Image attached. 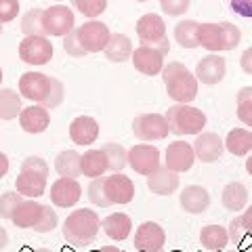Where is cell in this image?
Returning a JSON list of instances; mask_svg holds the SVG:
<instances>
[{
    "instance_id": "obj_1",
    "label": "cell",
    "mask_w": 252,
    "mask_h": 252,
    "mask_svg": "<svg viewBox=\"0 0 252 252\" xmlns=\"http://www.w3.org/2000/svg\"><path fill=\"white\" fill-rule=\"evenodd\" d=\"M162 80L166 93L177 103H191L198 97V78L179 61H170L162 69Z\"/></svg>"
},
{
    "instance_id": "obj_2",
    "label": "cell",
    "mask_w": 252,
    "mask_h": 252,
    "mask_svg": "<svg viewBox=\"0 0 252 252\" xmlns=\"http://www.w3.org/2000/svg\"><path fill=\"white\" fill-rule=\"evenodd\" d=\"M99 229H101V219L97 212L89 208L69 212L67 219L63 220V238L72 246H84V244L94 242Z\"/></svg>"
},
{
    "instance_id": "obj_3",
    "label": "cell",
    "mask_w": 252,
    "mask_h": 252,
    "mask_svg": "<svg viewBox=\"0 0 252 252\" xmlns=\"http://www.w3.org/2000/svg\"><path fill=\"white\" fill-rule=\"evenodd\" d=\"M46 177H49V164L40 156H30L23 160L19 177L15 179V191L23 198L36 200L46 191Z\"/></svg>"
},
{
    "instance_id": "obj_4",
    "label": "cell",
    "mask_w": 252,
    "mask_h": 252,
    "mask_svg": "<svg viewBox=\"0 0 252 252\" xmlns=\"http://www.w3.org/2000/svg\"><path fill=\"white\" fill-rule=\"evenodd\" d=\"M200 46H204L210 53H223L233 51L242 40L240 28L231 21L220 23H200Z\"/></svg>"
},
{
    "instance_id": "obj_5",
    "label": "cell",
    "mask_w": 252,
    "mask_h": 252,
    "mask_svg": "<svg viewBox=\"0 0 252 252\" xmlns=\"http://www.w3.org/2000/svg\"><path fill=\"white\" fill-rule=\"evenodd\" d=\"M166 120L170 126V132H175L179 137L200 135L204 130V126H206V114L189 103H177L168 107Z\"/></svg>"
},
{
    "instance_id": "obj_6",
    "label": "cell",
    "mask_w": 252,
    "mask_h": 252,
    "mask_svg": "<svg viewBox=\"0 0 252 252\" xmlns=\"http://www.w3.org/2000/svg\"><path fill=\"white\" fill-rule=\"evenodd\" d=\"M55 84H57V78H51L40 72H26L19 78V94L32 103L51 109V93Z\"/></svg>"
},
{
    "instance_id": "obj_7",
    "label": "cell",
    "mask_w": 252,
    "mask_h": 252,
    "mask_svg": "<svg viewBox=\"0 0 252 252\" xmlns=\"http://www.w3.org/2000/svg\"><path fill=\"white\" fill-rule=\"evenodd\" d=\"M132 132L139 141L152 143V141H162L168 137L170 126L166 116L162 114H141L132 120Z\"/></svg>"
},
{
    "instance_id": "obj_8",
    "label": "cell",
    "mask_w": 252,
    "mask_h": 252,
    "mask_svg": "<svg viewBox=\"0 0 252 252\" xmlns=\"http://www.w3.org/2000/svg\"><path fill=\"white\" fill-rule=\"evenodd\" d=\"M19 59L28 65H46L53 59V42L49 36H26L19 42Z\"/></svg>"
},
{
    "instance_id": "obj_9",
    "label": "cell",
    "mask_w": 252,
    "mask_h": 252,
    "mask_svg": "<svg viewBox=\"0 0 252 252\" xmlns=\"http://www.w3.org/2000/svg\"><path fill=\"white\" fill-rule=\"evenodd\" d=\"M76 34H78V40H80L82 49L86 53H99V51H105V46L112 38V32L105 26L103 21H97V19H91L82 23V26L76 28Z\"/></svg>"
},
{
    "instance_id": "obj_10",
    "label": "cell",
    "mask_w": 252,
    "mask_h": 252,
    "mask_svg": "<svg viewBox=\"0 0 252 252\" xmlns=\"http://www.w3.org/2000/svg\"><path fill=\"white\" fill-rule=\"evenodd\" d=\"M128 166L143 177H149L162 166L160 149L152 143H137L128 149Z\"/></svg>"
},
{
    "instance_id": "obj_11",
    "label": "cell",
    "mask_w": 252,
    "mask_h": 252,
    "mask_svg": "<svg viewBox=\"0 0 252 252\" xmlns=\"http://www.w3.org/2000/svg\"><path fill=\"white\" fill-rule=\"evenodd\" d=\"M42 23L46 36L65 38L74 30V13L65 4H55L51 9H44Z\"/></svg>"
},
{
    "instance_id": "obj_12",
    "label": "cell",
    "mask_w": 252,
    "mask_h": 252,
    "mask_svg": "<svg viewBox=\"0 0 252 252\" xmlns=\"http://www.w3.org/2000/svg\"><path fill=\"white\" fill-rule=\"evenodd\" d=\"M132 65L143 76H158L164 69V53L152 44H141L132 51Z\"/></svg>"
},
{
    "instance_id": "obj_13",
    "label": "cell",
    "mask_w": 252,
    "mask_h": 252,
    "mask_svg": "<svg viewBox=\"0 0 252 252\" xmlns=\"http://www.w3.org/2000/svg\"><path fill=\"white\" fill-rule=\"evenodd\" d=\"M166 244V233L154 220L141 223L135 231V248L139 252H162Z\"/></svg>"
},
{
    "instance_id": "obj_14",
    "label": "cell",
    "mask_w": 252,
    "mask_h": 252,
    "mask_svg": "<svg viewBox=\"0 0 252 252\" xmlns=\"http://www.w3.org/2000/svg\"><path fill=\"white\" fill-rule=\"evenodd\" d=\"M82 198V187L76 179L59 177L51 185V202L57 208H72Z\"/></svg>"
},
{
    "instance_id": "obj_15",
    "label": "cell",
    "mask_w": 252,
    "mask_h": 252,
    "mask_svg": "<svg viewBox=\"0 0 252 252\" xmlns=\"http://www.w3.org/2000/svg\"><path fill=\"white\" fill-rule=\"evenodd\" d=\"M198 160L193 152V145L185 143V141H175L166 147V154H164V166L175 170V172H187L193 166V162Z\"/></svg>"
},
{
    "instance_id": "obj_16",
    "label": "cell",
    "mask_w": 252,
    "mask_h": 252,
    "mask_svg": "<svg viewBox=\"0 0 252 252\" xmlns=\"http://www.w3.org/2000/svg\"><path fill=\"white\" fill-rule=\"evenodd\" d=\"M103 187L112 204H128L135 198V183L122 172H112L109 177H103Z\"/></svg>"
},
{
    "instance_id": "obj_17",
    "label": "cell",
    "mask_w": 252,
    "mask_h": 252,
    "mask_svg": "<svg viewBox=\"0 0 252 252\" xmlns=\"http://www.w3.org/2000/svg\"><path fill=\"white\" fill-rule=\"evenodd\" d=\"M225 72H227V63L219 53L206 55V57H202V61H198V65H195V78H198V82L208 84V86L223 82Z\"/></svg>"
},
{
    "instance_id": "obj_18",
    "label": "cell",
    "mask_w": 252,
    "mask_h": 252,
    "mask_svg": "<svg viewBox=\"0 0 252 252\" xmlns=\"http://www.w3.org/2000/svg\"><path fill=\"white\" fill-rule=\"evenodd\" d=\"M223 149H225V141L220 139L217 132H200L193 141V152L195 158L200 162H217L220 156H223Z\"/></svg>"
},
{
    "instance_id": "obj_19",
    "label": "cell",
    "mask_w": 252,
    "mask_h": 252,
    "mask_svg": "<svg viewBox=\"0 0 252 252\" xmlns=\"http://www.w3.org/2000/svg\"><path fill=\"white\" fill-rule=\"evenodd\" d=\"M137 36L141 44H158L160 40L166 38V23L160 15L147 13L137 21Z\"/></svg>"
},
{
    "instance_id": "obj_20",
    "label": "cell",
    "mask_w": 252,
    "mask_h": 252,
    "mask_svg": "<svg viewBox=\"0 0 252 252\" xmlns=\"http://www.w3.org/2000/svg\"><path fill=\"white\" fill-rule=\"evenodd\" d=\"M19 124L21 128L30 132V135H40L49 128L51 124V114L44 105H38V103H32L30 107H23L21 114H19Z\"/></svg>"
},
{
    "instance_id": "obj_21",
    "label": "cell",
    "mask_w": 252,
    "mask_h": 252,
    "mask_svg": "<svg viewBox=\"0 0 252 252\" xmlns=\"http://www.w3.org/2000/svg\"><path fill=\"white\" fill-rule=\"evenodd\" d=\"M179 202H181V208L189 212V215H202L210 206V193L202 185H189L181 191Z\"/></svg>"
},
{
    "instance_id": "obj_22",
    "label": "cell",
    "mask_w": 252,
    "mask_h": 252,
    "mask_svg": "<svg viewBox=\"0 0 252 252\" xmlns=\"http://www.w3.org/2000/svg\"><path fill=\"white\" fill-rule=\"evenodd\" d=\"M99 137V124L91 116H78L69 124V139L76 145H91Z\"/></svg>"
},
{
    "instance_id": "obj_23",
    "label": "cell",
    "mask_w": 252,
    "mask_h": 252,
    "mask_svg": "<svg viewBox=\"0 0 252 252\" xmlns=\"http://www.w3.org/2000/svg\"><path fill=\"white\" fill-rule=\"evenodd\" d=\"M147 187L149 191L156 195H170L179 189V172L170 170L166 166H160L154 175L147 177Z\"/></svg>"
},
{
    "instance_id": "obj_24",
    "label": "cell",
    "mask_w": 252,
    "mask_h": 252,
    "mask_svg": "<svg viewBox=\"0 0 252 252\" xmlns=\"http://www.w3.org/2000/svg\"><path fill=\"white\" fill-rule=\"evenodd\" d=\"M42 208H44V204L36 202V200H23L19 204V208L15 210L11 220L19 229H34L42 217Z\"/></svg>"
},
{
    "instance_id": "obj_25",
    "label": "cell",
    "mask_w": 252,
    "mask_h": 252,
    "mask_svg": "<svg viewBox=\"0 0 252 252\" xmlns=\"http://www.w3.org/2000/svg\"><path fill=\"white\" fill-rule=\"evenodd\" d=\"M101 227H103V231L109 240L122 242L128 238L132 231V220L128 215H124V212H112L109 217L101 220Z\"/></svg>"
},
{
    "instance_id": "obj_26",
    "label": "cell",
    "mask_w": 252,
    "mask_h": 252,
    "mask_svg": "<svg viewBox=\"0 0 252 252\" xmlns=\"http://www.w3.org/2000/svg\"><path fill=\"white\" fill-rule=\"evenodd\" d=\"M55 170L59 177L76 179L82 175V156L74 152V149H65L55 158Z\"/></svg>"
},
{
    "instance_id": "obj_27",
    "label": "cell",
    "mask_w": 252,
    "mask_h": 252,
    "mask_svg": "<svg viewBox=\"0 0 252 252\" xmlns=\"http://www.w3.org/2000/svg\"><path fill=\"white\" fill-rule=\"evenodd\" d=\"M132 51L135 49H132V42H130L128 36L126 34H112L103 53L112 63H124L132 57Z\"/></svg>"
},
{
    "instance_id": "obj_28",
    "label": "cell",
    "mask_w": 252,
    "mask_h": 252,
    "mask_svg": "<svg viewBox=\"0 0 252 252\" xmlns=\"http://www.w3.org/2000/svg\"><path fill=\"white\" fill-rule=\"evenodd\" d=\"M107 170H109V164H107V156L103 149H89V152L82 156V175L84 177L97 179V177H103Z\"/></svg>"
},
{
    "instance_id": "obj_29",
    "label": "cell",
    "mask_w": 252,
    "mask_h": 252,
    "mask_svg": "<svg viewBox=\"0 0 252 252\" xmlns=\"http://www.w3.org/2000/svg\"><path fill=\"white\" fill-rule=\"evenodd\" d=\"M200 242L206 250L212 252H219L223 250L227 244H229V231L220 225H206L204 229L200 231Z\"/></svg>"
},
{
    "instance_id": "obj_30",
    "label": "cell",
    "mask_w": 252,
    "mask_h": 252,
    "mask_svg": "<svg viewBox=\"0 0 252 252\" xmlns=\"http://www.w3.org/2000/svg\"><path fill=\"white\" fill-rule=\"evenodd\" d=\"M200 23L193 19L179 21L175 28V40L183 46V49H198L200 46Z\"/></svg>"
},
{
    "instance_id": "obj_31",
    "label": "cell",
    "mask_w": 252,
    "mask_h": 252,
    "mask_svg": "<svg viewBox=\"0 0 252 252\" xmlns=\"http://www.w3.org/2000/svg\"><path fill=\"white\" fill-rule=\"evenodd\" d=\"M21 94L15 89H0V120H15L21 114Z\"/></svg>"
},
{
    "instance_id": "obj_32",
    "label": "cell",
    "mask_w": 252,
    "mask_h": 252,
    "mask_svg": "<svg viewBox=\"0 0 252 252\" xmlns=\"http://www.w3.org/2000/svg\"><path fill=\"white\" fill-rule=\"evenodd\" d=\"M225 147L233 156H248L252 152V130L246 128H233L225 137Z\"/></svg>"
},
{
    "instance_id": "obj_33",
    "label": "cell",
    "mask_w": 252,
    "mask_h": 252,
    "mask_svg": "<svg viewBox=\"0 0 252 252\" xmlns=\"http://www.w3.org/2000/svg\"><path fill=\"white\" fill-rule=\"evenodd\" d=\"M220 202H223V206L227 210H233V212H238L242 210L244 206H246V202H248V189L244 187L242 183H229V185H225L223 189V195H220Z\"/></svg>"
},
{
    "instance_id": "obj_34",
    "label": "cell",
    "mask_w": 252,
    "mask_h": 252,
    "mask_svg": "<svg viewBox=\"0 0 252 252\" xmlns=\"http://www.w3.org/2000/svg\"><path fill=\"white\" fill-rule=\"evenodd\" d=\"M44 9H30L21 17V32L26 36H46L44 34V23H42Z\"/></svg>"
},
{
    "instance_id": "obj_35",
    "label": "cell",
    "mask_w": 252,
    "mask_h": 252,
    "mask_svg": "<svg viewBox=\"0 0 252 252\" xmlns=\"http://www.w3.org/2000/svg\"><path fill=\"white\" fill-rule=\"evenodd\" d=\"M107 156V164H109V170L112 172H122L124 166L128 164V152L120 145V143H105L101 147Z\"/></svg>"
},
{
    "instance_id": "obj_36",
    "label": "cell",
    "mask_w": 252,
    "mask_h": 252,
    "mask_svg": "<svg viewBox=\"0 0 252 252\" xmlns=\"http://www.w3.org/2000/svg\"><path fill=\"white\" fill-rule=\"evenodd\" d=\"M238 118L252 128V86H244L238 93Z\"/></svg>"
},
{
    "instance_id": "obj_37",
    "label": "cell",
    "mask_w": 252,
    "mask_h": 252,
    "mask_svg": "<svg viewBox=\"0 0 252 252\" xmlns=\"http://www.w3.org/2000/svg\"><path fill=\"white\" fill-rule=\"evenodd\" d=\"M26 200L19 191H6L0 195V219H13L15 210L19 208V204Z\"/></svg>"
},
{
    "instance_id": "obj_38",
    "label": "cell",
    "mask_w": 252,
    "mask_h": 252,
    "mask_svg": "<svg viewBox=\"0 0 252 252\" xmlns=\"http://www.w3.org/2000/svg\"><path fill=\"white\" fill-rule=\"evenodd\" d=\"M74 9L80 11L84 17L94 19L107 9V0H72Z\"/></svg>"
},
{
    "instance_id": "obj_39",
    "label": "cell",
    "mask_w": 252,
    "mask_h": 252,
    "mask_svg": "<svg viewBox=\"0 0 252 252\" xmlns=\"http://www.w3.org/2000/svg\"><path fill=\"white\" fill-rule=\"evenodd\" d=\"M89 200L94 204V206H99V208H109V206H112V202H109L107 195H105L103 177H97V179L91 181V185H89Z\"/></svg>"
},
{
    "instance_id": "obj_40",
    "label": "cell",
    "mask_w": 252,
    "mask_h": 252,
    "mask_svg": "<svg viewBox=\"0 0 252 252\" xmlns=\"http://www.w3.org/2000/svg\"><path fill=\"white\" fill-rule=\"evenodd\" d=\"M57 223H59L57 212L51 208V204H44L42 217H40V220H38V225L34 227V231H38V233H49V231H53L55 227H57Z\"/></svg>"
},
{
    "instance_id": "obj_41",
    "label": "cell",
    "mask_w": 252,
    "mask_h": 252,
    "mask_svg": "<svg viewBox=\"0 0 252 252\" xmlns=\"http://www.w3.org/2000/svg\"><path fill=\"white\" fill-rule=\"evenodd\" d=\"M63 51H65L67 55H72V57H84V55H89L84 49L80 40H78V34H76V28L69 32V34L63 38Z\"/></svg>"
},
{
    "instance_id": "obj_42",
    "label": "cell",
    "mask_w": 252,
    "mask_h": 252,
    "mask_svg": "<svg viewBox=\"0 0 252 252\" xmlns=\"http://www.w3.org/2000/svg\"><path fill=\"white\" fill-rule=\"evenodd\" d=\"M160 9L170 17H177L189 9V0H160Z\"/></svg>"
},
{
    "instance_id": "obj_43",
    "label": "cell",
    "mask_w": 252,
    "mask_h": 252,
    "mask_svg": "<svg viewBox=\"0 0 252 252\" xmlns=\"http://www.w3.org/2000/svg\"><path fill=\"white\" fill-rule=\"evenodd\" d=\"M19 0H0V23H9L17 17Z\"/></svg>"
},
{
    "instance_id": "obj_44",
    "label": "cell",
    "mask_w": 252,
    "mask_h": 252,
    "mask_svg": "<svg viewBox=\"0 0 252 252\" xmlns=\"http://www.w3.org/2000/svg\"><path fill=\"white\" fill-rule=\"evenodd\" d=\"M229 242L231 244H242L244 240V235H246V229H244V225H242V217H235L231 223H229Z\"/></svg>"
},
{
    "instance_id": "obj_45",
    "label": "cell",
    "mask_w": 252,
    "mask_h": 252,
    "mask_svg": "<svg viewBox=\"0 0 252 252\" xmlns=\"http://www.w3.org/2000/svg\"><path fill=\"white\" fill-rule=\"evenodd\" d=\"M231 11L238 13L240 17H252V0H229Z\"/></svg>"
},
{
    "instance_id": "obj_46",
    "label": "cell",
    "mask_w": 252,
    "mask_h": 252,
    "mask_svg": "<svg viewBox=\"0 0 252 252\" xmlns=\"http://www.w3.org/2000/svg\"><path fill=\"white\" fill-rule=\"evenodd\" d=\"M240 65H242V69H244V72H246L248 76H252V46L242 53V57H240Z\"/></svg>"
},
{
    "instance_id": "obj_47",
    "label": "cell",
    "mask_w": 252,
    "mask_h": 252,
    "mask_svg": "<svg viewBox=\"0 0 252 252\" xmlns=\"http://www.w3.org/2000/svg\"><path fill=\"white\" fill-rule=\"evenodd\" d=\"M242 225H244V229H246V233L252 235V206L248 210H244V215H242Z\"/></svg>"
},
{
    "instance_id": "obj_48",
    "label": "cell",
    "mask_w": 252,
    "mask_h": 252,
    "mask_svg": "<svg viewBox=\"0 0 252 252\" xmlns=\"http://www.w3.org/2000/svg\"><path fill=\"white\" fill-rule=\"evenodd\" d=\"M6 172H9V158H6V154L0 152V179H2Z\"/></svg>"
},
{
    "instance_id": "obj_49",
    "label": "cell",
    "mask_w": 252,
    "mask_h": 252,
    "mask_svg": "<svg viewBox=\"0 0 252 252\" xmlns=\"http://www.w3.org/2000/svg\"><path fill=\"white\" fill-rule=\"evenodd\" d=\"M6 242H9V235H6L4 229H0V250H2L6 246Z\"/></svg>"
},
{
    "instance_id": "obj_50",
    "label": "cell",
    "mask_w": 252,
    "mask_h": 252,
    "mask_svg": "<svg viewBox=\"0 0 252 252\" xmlns=\"http://www.w3.org/2000/svg\"><path fill=\"white\" fill-rule=\"evenodd\" d=\"M246 170H248V175L252 177V156H248V160H246Z\"/></svg>"
},
{
    "instance_id": "obj_51",
    "label": "cell",
    "mask_w": 252,
    "mask_h": 252,
    "mask_svg": "<svg viewBox=\"0 0 252 252\" xmlns=\"http://www.w3.org/2000/svg\"><path fill=\"white\" fill-rule=\"evenodd\" d=\"M101 252H120L116 246H105V248H101Z\"/></svg>"
},
{
    "instance_id": "obj_52",
    "label": "cell",
    "mask_w": 252,
    "mask_h": 252,
    "mask_svg": "<svg viewBox=\"0 0 252 252\" xmlns=\"http://www.w3.org/2000/svg\"><path fill=\"white\" fill-rule=\"evenodd\" d=\"M36 252H51L49 248H40V250H36Z\"/></svg>"
},
{
    "instance_id": "obj_53",
    "label": "cell",
    "mask_w": 252,
    "mask_h": 252,
    "mask_svg": "<svg viewBox=\"0 0 252 252\" xmlns=\"http://www.w3.org/2000/svg\"><path fill=\"white\" fill-rule=\"evenodd\" d=\"M0 36H2V23H0Z\"/></svg>"
},
{
    "instance_id": "obj_54",
    "label": "cell",
    "mask_w": 252,
    "mask_h": 252,
    "mask_svg": "<svg viewBox=\"0 0 252 252\" xmlns=\"http://www.w3.org/2000/svg\"><path fill=\"white\" fill-rule=\"evenodd\" d=\"M0 82H2V69H0Z\"/></svg>"
},
{
    "instance_id": "obj_55",
    "label": "cell",
    "mask_w": 252,
    "mask_h": 252,
    "mask_svg": "<svg viewBox=\"0 0 252 252\" xmlns=\"http://www.w3.org/2000/svg\"><path fill=\"white\" fill-rule=\"evenodd\" d=\"M135 2H147V0H135Z\"/></svg>"
},
{
    "instance_id": "obj_56",
    "label": "cell",
    "mask_w": 252,
    "mask_h": 252,
    "mask_svg": "<svg viewBox=\"0 0 252 252\" xmlns=\"http://www.w3.org/2000/svg\"><path fill=\"white\" fill-rule=\"evenodd\" d=\"M57 2H61V0H57Z\"/></svg>"
}]
</instances>
